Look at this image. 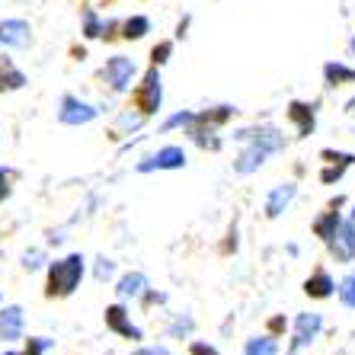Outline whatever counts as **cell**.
Wrapping results in <instances>:
<instances>
[{
	"mask_svg": "<svg viewBox=\"0 0 355 355\" xmlns=\"http://www.w3.org/2000/svg\"><path fill=\"white\" fill-rule=\"evenodd\" d=\"M349 221H352V224H355V208H352V218H349Z\"/></svg>",
	"mask_w": 355,
	"mask_h": 355,
	"instance_id": "38",
	"label": "cell"
},
{
	"mask_svg": "<svg viewBox=\"0 0 355 355\" xmlns=\"http://www.w3.org/2000/svg\"><path fill=\"white\" fill-rule=\"evenodd\" d=\"M339 221H343V215L336 211V205H330V208H327V211H323V215L314 221V234H317L320 240H327L333 231H336V224H339Z\"/></svg>",
	"mask_w": 355,
	"mask_h": 355,
	"instance_id": "20",
	"label": "cell"
},
{
	"mask_svg": "<svg viewBox=\"0 0 355 355\" xmlns=\"http://www.w3.org/2000/svg\"><path fill=\"white\" fill-rule=\"evenodd\" d=\"M285 327H288V323H285V317H272V320H269V330H272V333H282Z\"/></svg>",
	"mask_w": 355,
	"mask_h": 355,
	"instance_id": "34",
	"label": "cell"
},
{
	"mask_svg": "<svg viewBox=\"0 0 355 355\" xmlns=\"http://www.w3.org/2000/svg\"><path fill=\"white\" fill-rule=\"evenodd\" d=\"M189 355H221V352H218L215 346H208V343H192Z\"/></svg>",
	"mask_w": 355,
	"mask_h": 355,
	"instance_id": "32",
	"label": "cell"
},
{
	"mask_svg": "<svg viewBox=\"0 0 355 355\" xmlns=\"http://www.w3.org/2000/svg\"><path fill=\"white\" fill-rule=\"evenodd\" d=\"M26 87V74L19 67H13L10 58H0V93H10V90H23Z\"/></svg>",
	"mask_w": 355,
	"mask_h": 355,
	"instance_id": "17",
	"label": "cell"
},
{
	"mask_svg": "<svg viewBox=\"0 0 355 355\" xmlns=\"http://www.w3.org/2000/svg\"><path fill=\"white\" fill-rule=\"evenodd\" d=\"M295 196H297V186L295 182H279L272 192H269V198H266V218H279L285 208L295 202Z\"/></svg>",
	"mask_w": 355,
	"mask_h": 355,
	"instance_id": "13",
	"label": "cell"
},
{
	"mask_svg": "<svg viewBox=\"0 0 355 355\" xmlns=\"http://www.w3.org/2000/svg\"><path fill=\"white\" fill-rule=\"evenodd\" d=\"M170 55H173V42H170V39L157 42V45L150 49V64H154V67L166 64V61H170Z\"/></svg>",
	"mask_w": 355,
	"mask_h": 355,
	"instance_id": "25",
	"label": "cell"
},
{
	"mask_svg": "<svg viewBox=\"0 0 355 355\" xmlns=\"http://www.w3.org/2000/svg\"><path fill=\"white\" fill-rule=\"evenodd\" d=\"M135 355H166V349H141V352H135Z\"/></svg>",
	"mask_w": 355,
	"mask_h": 355,
	"instance_id": "35",
	"label": "cell"
},
{
	"mask_svg": "<svg viewBox=\"0 0 355 355\" xmlns=\"http://www.w3.org/2000/svg\"><path fill=\"white\" fill-rule=\"evenodd\" d=\"M323 80H327V87H346V83H355V67L343 64V61H327V64H323Z\"/></svg>",
	"mask_w": 355,
	"mask_h": 355,
	"instance_id": "16",
	"label": "cell"
},
{
	"mask_svg": "<svg viewBox=\"0 0 355 355\" xmlns=\"http://www.w3.org/2000/svg\"><path fill=\"white\" fill-rule=\"evenodd\" d=\"M144 125V116H141L138 109H122V116H119V125H116V135L119 132H135Z\"/></svg>",
	"mask_w": 355,
	"mask_h": 355,
	"instance_id": "24",
	"label": "cell"
},
{
	"mask_svg": "<svg viewBox=\"0 0 355 355\" xmlns=\"http://www.w3.org/2000/svg\"><path fill=\"white\" fill-rule=\"evenodd\" d=\"M80 33L87 39H103V17L96 13V7H83V17H80Z\"/></svg>",
	"mask_w": 355,
	"mask_h": 355,
	"instance_id": "21",
	"label": "cell"
},
{
	"mask_svg": "<svg viewBox=\"0 0 355 355\" xmlns=\"http://www.w3.org/2000/svg\"><path fill=\"white\" fill-rule=\"evenodd\" d=\"M327 164H343V166H352L355 164V154H343V150H323L320 154Z\"/></svg>",
	"mask_w": 355,
	"mask_h": 355,
	"instance_id": "28",
	"label": "cell"
},
{
	"mask_svg": "<svg viewBox=\"0 0 355 355\" xmlns=\"http://www.w3.org/2000/svg\"><path fill=\"white\" fill-rule=\"evenodd\" d=\"M132 103H135V109H138L144 119L157 116L160 106H164V80H160V67L150 64L148 71H144L141 83L135 87V93H132Z\"/></svg>",
	"mask_w": 355,
	"mask_h": 355,
	"instance_id": "3",
	"label": "cell"
},
{
	"mask_svg": "<svg viewBox=\"0 0 355 355\" xmlns=\"http://www.w3.org/2000/svg\"><path fill=\"white\" fill-rule=\"evenodd\" d=\"M3 355H19V352H3Z\"/></svg>",
	"mask_w": 355,
	"mask_h": 355,
	"instance_id": "39",
	"label": "cell"
},
{
	"mask_svg": "<svg viewBox=\"0 0 355 355\" xmlns=\"http://www.w3.org/2000/svg\"><path fill=\"white\" fill-rule=\"evenodd\" d=\"M112 275H116V263H112V259H106V257H99L96 259V279L106 282V279H112Z\"/></svg>",
	"mask_w": 355,
	"mask_h": 355,
	"instance_id": "30",
	"label": "cell"
},
{
	"mask_svg": "<svg viewBox=\"0 0 355 355\" xmlns=\"http://www.w3.org/2000/svg\"><path fill=\"white\" fill-rule=\"evenodd\" d=\"M320 330H323V317L320 314H314V311H311V314H297L295 317V339H291L288 355H297L301 349H307L317 336H320Z\"/></svg>",
	"mask_w": 355,
	"mask_h": 355,
	"instance_id": "8",
	"label": "cell"
},
{
	"mask_svg": "<svg viewBox=\"0 0 355 355\" xmlns=\"http://www.w3.org/2000/svg\"><path fill=\"white\" fill-rule=\"evenodd\" d=\"M23 266L29 269V272H33V269H39V266H42V253H35V250H33V253H26V257H23Z\"/></svg>",
	"mask_w": 355,
	"mask_h": 355,
	"instance_id": "33",
	"label": "cell"
},
{
	"mask_svg": "<svg viewBox=\"0 0 355 355\" xmlns=\"http://www.w3.org/2000/svg\"><path fill=\"white\" fill-rule=\"evenodd\" d=\"M135 77H138V64H135V58H128V55H112V58L103 64V80H106L109 93H128Z\"/></svg>",
	"mask_w": 355,
	"mask_h": 355,
	"instance_id": "4",
	"label": "cell"
},
{
	"mask_svg": "<svg viewBox=\"0 0 355 355\" xmlns=\"http://www.w3.org/2000/svg\"><path fill=\"white\" fill-rule=\"evenodd\" d=\"M99 116V109L90 106V103H83L80 96H74V93H64L58 103V122L61 125H90L93 119Z\"/></svg>",
	"mask_w": 355,
	"mask_h": 355,
	"instance_id": "5",
	"label": "cell"
},
{
	"mask_svg": "<svg viewBox=\"0 0 355 355\" xmlns=\"http://www.w3.org/2000/svg\"><path fill=\"white\" fill-rule=\"evenodd\" d=\"M234 112H237L234 106H215V109H205V112H196V119H198V122H205V125L221 128V125H227L234 119Z\"/></svg>",
	"mask_w": 355,
	"mask_h": 355,
	"instance_id": "19",
	"label": "cell"
},
{
	"mask_svg": "<svg viewBox=\"0 0 355 355\" xmlns=\"http://www.w3.org/2000/svg\"><path fill=\"white\" fill-rule=\"evenodd\" d=\"M29 42H33V26L26 19H0V45L3 49H29Z\"/></svg>",
	"mask_w": 355,
	"mask_h": 355,
	"instance_id": "9",
	"label": "cell"
},
{
	"mask_svg": "<svg viewBox=\"0 0 355 355\" xmlns=\"http://www.w3.org/2000/svg\"><path fill=\"white\" fill-rule=\"evenodd\" d=\"M336 295H339V301H343L349 311H355V269L336 285Z\"/></svg>",
	"mask_w": 355,
	"mask_h": 355,
	"instance_id": "23",
	"label": "cell"
},
{
	"mask_svg": "<svg viewBox=\"0 0 355 355\" xmlns=\"http://www.w3.org/2000/svg\"><path fill=\"white\" fill-rule=\"evenodd\" d=\"M323 243H327V250H330V257L336 259V263H352L355 259V224L339 221L336 231L323 240Z\"/></svg>",
	"mask_w": 355,
	"mask_h": 355,
	"instance_id": "6",
	"label": "cell"
},
{
	"mask_svg": "<svg viewBox=\"0 0 355 355\" xmlns=\"http://www.w3.org/2000/svg\"><path fill=\"white\" fill-rule=\"evenodd\" d=\"M182 166H186V150L176 148V144H166L157 154H150V157L141 160L135 170H138V173H154V170H182Z\"/></svg>",
	"mask_w": 355,
	"mask_h": 355,
	"instance_id": "7",
	"label": "cell"
},
{
	"mask_svg": "<svg viewBox=\"0 0 355 355\" xmlns=\"http://www.w3.org/2000/svg\"><path fill=\"white\" fill-rule=\"evenodd\" d=\"M349 51H352V55H355V35H352V42H349Z\"/></svg>",
	"mask_w": 355,
	"mask_h": 355,
	"instance_id": "37",
	"label": "cell"
},
{
	"mask_svg": "<svg viewBox=\"0 0 355 355\" xmlns=\"http://www.w3.org/2000/svg\"><path fill=\"white\" fill-rule=\"evenodd\" d=\"M87 272V263H83L80 253H71L64 259H55L49 266V279H45V297L49 301H61V297H71L80 288V279Z\"/></svg>",
	"mask_w": 355,
	"mask_h": 355,
	"instance_id": "2",
	"label": "cell"
},
{
	"mask_svg": "<svg viewBox=\"0 0 355 355\" xmlns=\"http://www.w3.org/2000/svg\"><path fill=\"white\" fill-rule=\"evenodd\" d=\"M148 288L150 285L141 272H125L116 285V295H119V301H141V297L148 295Z\"/></svg>",
	"mask_w": 355,
	"mask_h": 355,
	"instance_id": "15",
	"label": "cell"
},
{
	"mask_svg": "<svg viewBox=\"0 0 355 355\" xmlns=\"http://www.w3.org/2000/svg\"><path fill=\"white\" fill-rule=\"evenodd\" d=\"M10 196H13V173L0 166V202H7Z\"/></svg>",
	"mask_w": 355,
	"mask_h": 355,
	"instance_id": "31",
	"label": "cell"
},
{
	"mask_svg": "<svg viewBox=\"0 0 355 355\" xmlns=\"http://www.w3.org/2000/svg\"><path fill=\"white\" fill-rule=\"evenodd\" d=\"M106 327L112 333H119L122 339H132V343H141V339H144L141 327H135L132 317H128V311H125L122 304H109L106 307Z\"/></svg>",
	"mask_w": 355,
	"mask_h": 355,
	"instance_id": "10",
	"label": "cell"
},
{
	"mask_svg": "<svg viewBox=\"0 0 355 355\" xmlns=\"http://www.w3.org/2000/svg\"><path fill=\"white\" fill-rule=\"evenodd\" d=\"M346 170H349V166H343V164H330V166H327V170L320 173V182H327V186H330V182H339Z\"/></svg>",
	"mask_w": 355,
	"mask_h": 355,
	"instance_id": "29",
	"label": "cell"
},
{
	"mask_svg": "<svg viewBox=\"0 0 355 355\" xmlns=\"http://www.w3.org/2000/svg\"><path fill=\"white\" fill-rule=\"evenodd\" d=\"M234 141L243 144L240 157L234 160V173H240V176L257 173L275 150L285 148V135L279 128H272V125H266V128H243V132L234 135Z\"/></svg>",
	"mask_w": 355,
	"mask_h": 355,
	"instance_id": "1",
	"label": "cell"
},
{
	"mask_svg": "<svg viewBox=\"0 0 355 355\" xmlns=\"http://www.w3.org/2000/svg\"><path fill=\"white\" fill-rule=\"evenodd\" d=\"M148 33H150V19L144 17V13H135V17H128L125 23H119V35H122L125 42H138Z\"/></svg>",
	"mask_w": 355,
	"mask_h": 355,
	"instance_id": "18",
	"label": "cell"
},
{
	"mask_svg": "<svg viewBox=\"0 0 355 355\" xmlns=\"http://www.w3.org/2000/svg\"><path fill=\"white\" fill-rule=\"evenodd\" d=\"M346 112H355V96H352V99H349V103H346Z\"/></svg>",
	"mask_w": 355,
	"mask_h": 355,
	"instance_id": "36",
	"label": "cell"
},
{
	"mask_svg": "<svg viewBox=\"0 0 355 355\" xmlns=\"http://www.w3.org/2000/svg\"><path fill=\"white\" fill-rule=\"evenodd\" d=\"M23 307L10 304L0 311V343H17L23 336Z\"/></svg>",
	"mask_w": 355,
	"mask_h": 355,
	"instance_id": "11",
	"label": "cell"
},
{
	"mask_svg": "<svg viewBox=\"0 0 355 355\" xmlns=\"http://www.w3.org/2000/svg\"><path fill=\"white\" fill-rule=\"evenodd\" d=\"M333 291H336V282H333V275L327 272V269H314V272L307 275V282H304V295L307 297L327 301V297H333Z\"/></svg>",
	"mask_w": 355,
	"mask_h": 355,
	"instance_id": "14",
	"label": "cell"
},
{
	"mask_svg": "<svg viewBox=\"0 0 355 355\" xmlns=\"http://www.w3.org/2000/svg\"><path fill=\"white\" fill-rule=\"evenodd\" d=\"M243 355H279V343H275V336H253L247 339Z\"/></svg>",
	"mask_w": 355,
	"mask_h": 355,
	"instance_id": "22",
	"label": "cell"
},
{
	"mask_svg": "<svg viewBox=\"0 0 355 355\" xmlns=\"http://www.w3.org/2000/svg\"><path fill=\"white\" fill-rule=\"evenodd\" d=\"M196 122V112H176V116H170L164 122V128L170 132V128H189V125Z\"/></svg>",
	"mask_w": 355,
	"mask_h": 355,
	"instance_id": "27",
	"label": "cell"
},
{
	"mask_svg": "<svg viewBox=\"0 0 355 355\" xmlns=\"http://www.w3.org/2000/svg\"><path fill=\"white\" fill-rule=\"evenodd\" d=\"M288 119L295 122V128H297V135H301V138L314 135V128H317V109L311 106V103H301V99L288 103Z\"/></svg>",
	"mask_w": 355,
	"mask_h": 355,
	"instance_id": "12",
	"label": "cell"
},
{
	"mask_svg": "<svg viewBox=\"0 0 355 355\" xmlns=\"http://www.w3.org/2000/svg\"><path fill=\"white\" fill-rule=\"evenodd\" d=\"M51 349V339H45V336H29L26 339V349L19 355H45Z\"/></svg>",
	"mask_w": 355,
	"mask_h": 355,
	"instance_id": "26",
	"label": "cell"
}]
</instances>
